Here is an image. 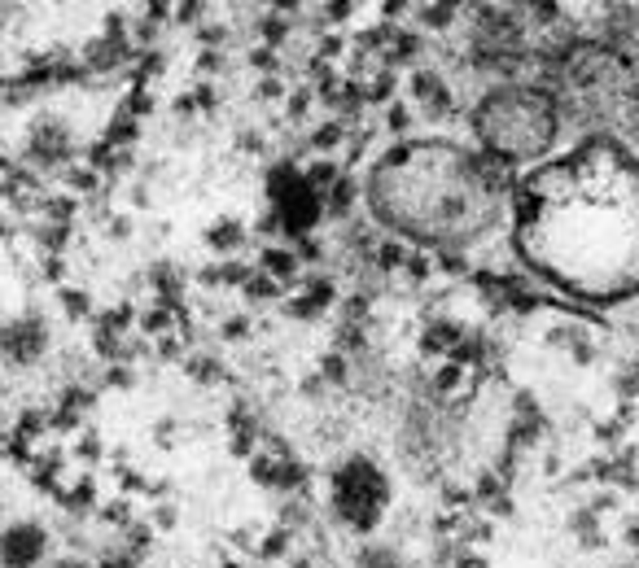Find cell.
I'll return each instance as SVG.
<instances>
[{"label":"cell","mask_w":639,"mask_h":568,"mask_svg":"<svg viewBox=\"0 0 639 568\" xmlns=\"http://www.w3.org/2000/svg\"><path fill=\"white\" fill-rule=\"evenodd\" d=\"M513 241L547 284L618 302L639 293V162L591 136L513 184Z\"/></svg>","instance_id":"cell-1"},{"label":"cell","mask_w":639,"mask_h":568,"mask_svg":"<svg viewBox=\"0 0 639 568\" xmlns=\"http://www.w3.org/2000/svg\"><path fill=\"white\" fill-rule=\"evenodd\" d=\"M508 193V162L451 140H399L368 184L376 219L429 250H469L481 241L504 219Z\"/></svg>","instance_id":"cell-2"},{"label":"cell","mask_w":639,"mask_h":568,"mask_svg":"<svg viewBox=\"0 0 639 568\" xmlns=\"http://www.w3.org/2000/svg\"><path fill=\"white\" fill-rule=\"evenodd\" d=\"M561 118L565 101L543 88V84H495L481 92L478 109L469 114L473 136L490 157L522 166V162H543L561 140Z\"/></svg>","instance_id":"cell-3"},{"label":"cell","mask_w":639,"mask_h":568,"mask_svg":"<svg viewBox=\"0 0 639 568\" xmlns=\"http://www.w3.org/2000/svg\"><path fill=\"white\" fill-rule=\"evenodd\" d=\"M381 476L368 464H351L337 476V503L351 520H373V508L381 503Z\"/></svg>","instance_id":"cell-4"},{"label":"cell","mask_w":639,"mask_h":568,"mask_svg":"<svg viewBox=\"0 0 639 568\" xmlns=\"http://www.w3.org/2000/svg\"><path fill=\"white\" fill-rule=\"evenodd\" d=\"M49 551V533L40 524H9L0 533V564L4 568H36Z\"/></svg>","instance_id":"cell-5"},{"label":"cell","mask_w":639,"mask_h":568,"mask_svg":"<svg viewBox=\"0 0 639 568\" xmlns=\"http://www.w3.org/2000/svg\"><path fill=\"white\" fill-rule=\"evenodd\" d=\"M40 346H44V332L36 324H13L4 332V355H13V359H36Z\"/></svg>","instance_id":"cell-6"},{"label":"cell","mask_w":639,"mask_h":568,"mask_svg":"<svg viewBox=\"0 0 639 568\" xmlns=\"http://www.w3.org/2000/svg\"><path fill=\"white\" fill-rule=\"evenodd\" d=\"M412 92H417V101L421 105H429L433 97H442V92H447V84H442V75H438L433 66H425V70H417V75H412Z\"/></svg>","instance_id":"cell-7"},{"label":"cell","mask_w":639,"mask_h":568,"mask_svg":"<svg viewBox=\"0 0 639 568\" xmlns=\"http://www.w3.org/2000/svg\"><path fill=\"white\" fill-rule=\"evenodd\" d=\"M526 9H530L534 27H556V22L565 18V4H561V0H526Z\"/></svg>","instance_id":"cell-8"},{"label":"cell","mask_w":639,"mask_h":568,"mask_svg":"<svg viewBox=\"0 0 639 568\" xmlns=\"http://www.w3.org/2000/svg\"><path fill=\"white\" fill-rule=\"evenodd\" d=\"M421 52V31H399L390 44V61H412Z\"/></svg>","instance_id":"cell-9"},{"label":"cell","mask_w":639,"mask_h":568,"mask_svg":"<svg viewBox=\"0 0 639 568\" xmlns=\"http://www.w3.org/2000/svg\"><path fill=\"white\" fill-rule=\"evenodd\" d=\"M385 123L403 132V127H408V109H403V105H390V114H385Z\"/></svg>","instance_id":"cell-10"},{"label":"cell","mask_w":639,"mask_h":568,"mask_svg":"<svg viewBox=\"0 0 639 568\" xmlns=\"http://www.w3.org/2000/svg\"><path fill=\"white\" fill-rule=\"evenodd\" d=\"M381 9H385V18H403V13L412 9V0H385Z\"/></svg>","instance_id":"cell-11"},{"label":"cell","mask_w":639,"mask_h":568,"mask_svg":"<svg viewBox=\"0 0 639 568\" xmlns=\"http://www.w3.org/2000/svg\"><path fill=\"white\" fill-rule=\"evenodd\" d=\"M346 13H351V0H333L328 4V18H346Z\"/></svg>","instance_id":"cell-12"},{"label":"cell","mask_w":639,"mask_h":568,"mask_svg":"<svg viewBox=\"0 0 639 568\" xmlns=\"http://www.w3.org/2000/svg\"><path fill=\"white\" fill-rule=\"evenodd\" d=\"M53 568H84V564H79V560H57Z\"/></svg>","instance_id":"cell-13"},{"label":"cell","mask_w":639,"mask_h":568,"mask_svg":"<svg viewBox=\"0 0 639 568\" xmlns=\"http://www.w3.org/2000/svg\"><path fill=\"white\" fill-rule=\"evenodd\" d=\"M101 568H132V564H127V560H106Z\"/></svg>","instance_id":"cell-14"}]
</instances>
